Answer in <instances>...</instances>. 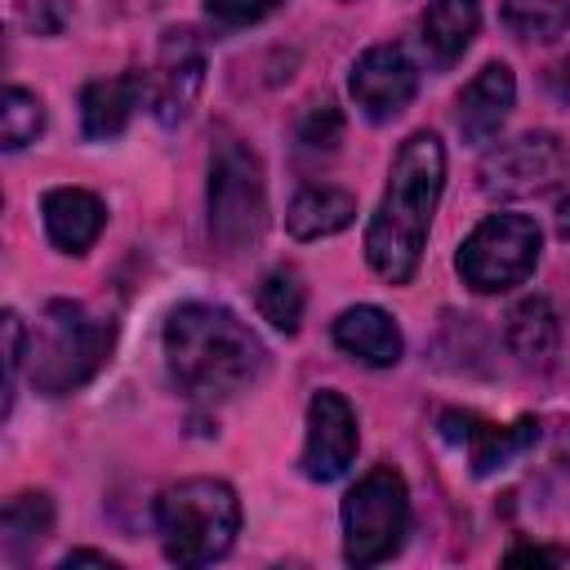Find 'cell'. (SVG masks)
<instances>
[{"instance_id":"6da1fadb","label":"cell","mask_w":570,"mask_h":570,"mask_svg":"<svg viewBox=\"0 0 570 570\" xmlns=\"http://www.w3.org/2000/svg\"><path fill=\"white\" fill-rule=\"evenodd\" d=\"M165 365L183 396L227 401L263 379L267 347L236 312L214 303H183L165 321Z\"/></svg>"},{"instance_id":"7a4b0ae2","label":"cell","mask_w":570,"mask_h":570,"mask_svg":"<svg viewBox=\"0 0 570 570\" xmlns=\"http://www.w3.org/2000/svg\"><path fill=\"white\" fill-rule=\"evenodd\" d=\"M441 187H445V147L436 134L419 129L401 142L383 200L365 227V258L387 285H405L419 272Z\"/></svg>"},{"instance_id":"3957f363","label":"cell","mask_w":570,"mask_h":570,"mask_svg":"<svg viewBox=\"0 0 570 570\" xmlns=\"http://www.w3.org/2000/svg\"><path fill=\"white\" fill-rule=\"evenodd\" d=\"M240 530V499L227 481L187 476L165 485L156 499V534L174 566H209L232 552Z\"/></svg>"},{"instance_id":"277c9868","label":"cell","mask_w":570,"mask_h":570,"mask_svg":"<svg viewBox=\"0 0 570 570\" xmlns=\"http://www.w3.org/2000/svg\"><path fill=\"white\" fill-rule=\"evenodd\" d=\"M111 347H116V321L94 316L89 307H80L71 298H53L40 312L36 334L27 343L31 387L45 396L76 392L107 365Z\"/></svg>"},{"instance_id":"5b68a950","label":"cell","mask_w":570,"mask_h":570,"mask_svg":"<svg viewBox=\"0 0 570 570\" xmlns=\"http://www.w3.org/2000/svg\"><path fill=\"white\" fill-rule=\"evenodd\" d=\"M267 236L263 160L236 134H218L209 156V240L218 254H254Z\"/></svg>"},{"instance_id":"8992f818","label":"cell","mask_w":570,"mask_h":570,"mask_svg":"<svg viewBox=\"0 0 570 570\" xmlns=\"http://www.w3.org/2000/svg\"><path fill=\"white\" fill-rule=\"evenodd\" d=\"M410 530V490L392 463L370 468L343 494V557L347 566H379L401 552Z\"/></svg>"},{"instance_id":"52a82bcc","label":"cell","mask_w":570,"mask_h":570,"mask_svg":"<svg viewBox=\"0 0 570 570\" xmlns=\"http://www.w3.org/2000/svg\"><path fill=\"white\" fill-rule=\"evenodd\" d=\"M539 249H543V232L534 218L490 214L463 236L454 267H459L463 285H472L476 294H503L534 272Z\"/></svg>"},{"instance_id":"ba28073f","label":"cell","mask_w":570,"mask_h":570,"mask_svg":"<svg viewBox=\"0 0 570 570\" xmlns=\"http://www.w3.org/2000/svg\"><path fill=\"white\" fill-rule=\"evenodd\" d=\"M566 174H570V147L548 129H530L485 151L476 169V187L490 200H517V196L552 191Z\"/></svg>"},{"instance_id":"9c48e42d","label":"cell","mask_w":570,"mask_h":570,"mask_svg":"<svg viewBox=\"0 0 570 570\" xmlns=\"http://www.w3.org/2000/svg\"><path fill=\"white\" fill-rule=\"evenodd\" d=\"M205 85V45L191 27H169L156 49V67L147 76V102L160 125L187 120L196 107V94Z\"/></svg>"},{"instance_id":"30bf717a","label":"cell","mask_w":570,"mask_h":570,"mask_svg":"<svg viewBox=\"0 0 570 570\" xmlns=\"http://www.w3.org/2000/svg\"><path fill=\"white\" fill-rule=\"evenodd\" d=\"M356 445H361V432H356V410L347 405V396L321 387L312 401H307V441H303V454H298V468L307 481H338L352 459H356Z\"/></svg>"},{"instance_id":"8fae6325","label":"cell","mask_w":570,"mask_h":570,"mask_svg":"<svg viewBox=\"0 0 570 570\" xmlns=\"http://www.w3.org/2000/svg\"><path fill=\"white\" fill-rule=\"evenodd\" d=\"M347 89H352V102L374 125H383V120H396L414 102L419 71H414V62H410V53L401 45H374L352 62Z\"/></svg>"},{"instance_id":"7c38bea8","label":"cell","mask_w":570,"mask_h":570,"mask_svg":"<svg viewBox=\"0 0 570 570\" xmlns=\"http://www.w3.org/2000/svg\"><path fill=\"white\" fill-rule=\"evenodd\" d=\"M441 436L468 450V463H472L476 476H490V472L517 463V459L534 445L539 423H534V419H517L512 428H499V423L476 419V414H468V410H463V414L450 410V414H441Z\"/></svg>"},{"instance_id":"4fadbf2b","label":"cell","mask_w":570,"mask_h":570,"mask_svg":"<svg viewBox=\"0 0 570 570\" xmlns=\"http://www.w3.org/2000/svg\"><path fill=\"white\" fill-rule=\"evenodd\" d=\"M517 107V76L508 62H485L459 94V107H454V120H459V134L463 142H494L499 129L508 125Z\"/></svg>"},{"instance_id":"5bb4252c","label":"cell","mask_w":570,"mask_h":570,"mask_svg":"<svg viewBox=\"0 0 570 570\" xmlns=\"http://www.w3.org/2000/svg\"><path fill=\"white\" fill-rule=\"evenodd\" d=\"M481 27V4L476 0H432L419 18V45L432 71H450L468 45L476 40Z\"/></svg>"},{"instance_id":"9a60e30c","label":"cell","mask_w":570,"mask_h":570,"mask_svg":"<svg viewBox=\"0 0 570 570\" xmlns=\"http://www.w3.org/2000/svg\"><path fill=\"white\" fill-rule=\"evenodd\" d=\"M334 343H338V352H347L352 361L374 365V370L396 365L401 352H405V338H401L396 321H392L383 307H374V303H361V307L338 312V321H334Z\"/></svg>"},{"instance_id":"2e32d148","label":"cell","mask_w":570,"mask_h":570,"mask_svg":"<svg viewBox=\"0 0 570 570\" xmlns=\"http://www.w3.org/2000/svg\"><path fill=\"white\" fill-rule=\"evenodd\" d=\"M40 214H45L49 240L62 254H85L98 240L102 223H107V205L94 191H85V187H53V191H45Z\"/></svg>"},{"instance_id":"e0dca14e","label":"cell","mask_w":570,"mask_h":570,"mask_svg":"<svg viewBox=\"0 0 570 570\" xmlns=\"http://www.w3.org/2000/svg\"><path fill=\"white\" fill-rule=\"evenodd\" d=\"M142 94H147L142 76L89 80L85 94H80V125H85V138H116V134H125V125L134 120Z\"/></svg>"},{"instance_id":"ac0fdd59","label":"cell","mask_w":570,"mask_h":570,"mask_svg":"<svg viewBox=\"0 0 570 570\" xmlns=\"http://www.w3.org/2000/svg\"><path fill=\"white\" fill-rule=\"evenodd\" d=\"M352 218H356V196L352 191H343L334 183H312L289 200L285 227L298 240H321V236H334V232L352 227Z\"/></svg>"},{"instance_id":"d6986e66","label":"cell","mask_w":570,"mask_h":570,"mask_svg":"<svg viewBox=\"0 0 570 570\" xmlns=\"http://www.w3.org/2000/svg\"><path fill=\"white\" fill-rule=\"evenodd\" d=\"M557 343H561V325L543 294H530L508 312V347L525 370H548Z\"/></svg>"},{"instance_id":"ffe728a7","label":"cell","mask_w":570,"mask_h":570,"mask_svg":"<svg viewBox=\"0 0 570 570\" xmlns=\"http://www.w3.org/2000/svg\"><path fill=\"white\" fill-rule=\"evenodd\" d=\"M53 530V499L40 494V490H27V494H13L4 503V517H0V543L9 557H22L27 548L45 543Z\"/></svg>"},{"instance_id":"44dd1931","label":"cell","mask_w":570,"mask_h":570,"mask_svg":"<svg viewBox=\"0 0 570 570\" xmlns=\"http://www.w3.org/2000/svg\"><path fill=\"white\" fill-rule=\"evenodd\" d=\"M303 307H307V289H303V276L294 267H272L263 281H258V312L272 330L281 334H298V321H303Z\"/></svg>"},{"instance_id":"7402d4cb","label":"cell","mask_w":570,"mask_h":570,"mask_svg":"<svg viewBox=\"0 0 570 570\" xmlns=\"http://www.w3.org/2000/svg\"><path fill=\"white\" fill-rule=\"evenodd\" d=\"M503 27L517 40H557L570 31V0H503Z\"/></svg>"},{"instance_id":"603a6c76","label":"cell","mask_w":570,"mask_h":570,"mask_svg":"<svg viewBox=\"0 0 570 570\" xmlns=\"http://www.w3.org/2000/svg\"><path fill=\"white\" fill-rule=\"evenodd\" d=\"M45 129V107L31 89L9 85L0 98V147L4 151H22L27 142H36Z\"/></svg>"},{"instance_id":"cb8c5ba5","label":"cell","mask_w":570,"mask_h":570,"mask_svg":"<svg viewBox=\"0 0 570 570\" xmlns=\"http://www.w3.org/2000/svg\"><path fill=\"white\" fill-rule=\"evenodd\" d=\"M343 138V111L334 107V98H316L303 120H298V151L303 156H330Z\"/></svg>"},{"instance_id":"d4e9b609","label":"cell","mask_w":570,"mask_h":570,"mask_svg":"<svg viewBox=\"0 0 570 570\" xmlns=\"http://www.w3.org/2000/svg\"><path fill=\"white\" fill-rule=\"evenodd\" d=\"M285 0H205V18L214 31H240V27H254L263 22L267 13H276Z\"/></svg>"},{"instance_id":"484cf974","label":"cell","mask_w":570,"mask_h":570,"mask_svg":"<svg viewBox=\"0 0 570 570\" xmlns=\"http://www.w3.org/2000/svg\"><path fill=\"white\" fill-rule=\"evenodd\" d=\"M0 330H4V414L13 410V387H18V370H22V356H27V330H22V316L18 312H4L0 316Z\"/></svg>"},{"instance_id":"4316f807","label":"cell","mask_w":570,"mask_h":570,"mask_svg":"<svg viewBox=\"0 0 570 570\" xmlns=\"http://www.w3.org/2000/svg\"><path fill=\"white\" fill-rule=\"evenodd\" d=\"M62 566H67V570H71V566H102V570H120V561H116V557H107V552H89V548L67 552V557H62Z\"/></svg>"},{"instance_id":"83f0119b","label":"cell","mask_w":570,"mask_h":570,"mask_svg":"<svg viewBox=\"0 0 570 570\" xmlns=\"http://www.w3.org/2000/svg\"><path fill=\"white\" fill-rule=\"evenodd\" d=\"M508 566H521V561H566V552H552V548H512L508 557H503Z\"/></svg>"},{"instance_id":"f1b7e54d","label":"cell","mask_w":570,"mask_h":570,"mask_svg":"<svg viewBox=\"0 0 570 570\" xmlns=\"http://www.w3.org/2000/svg\"><path fill=\"white\" fill-rule=\"evenodd\" d=\"M552 94H557L561 102H570V58H561V62L552 67Z\"/></svg>"},{"instance_id":"f546056e","label":"cell","mask_w":570,"mask_h":570,"mask_svg":"<svg viewBox=\"0 0 570 570\" xmlns=\"http://www.w3.org/2000/svg\"><path fill=\"white\" fill-rule=\"evenodd\" d=\"M557 236L570 240V200H561V209H557Z\"/></svg>"}]
</instances>
